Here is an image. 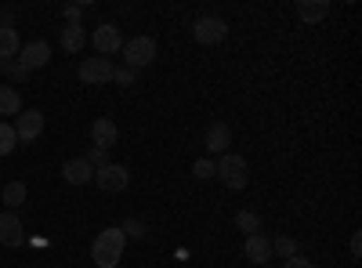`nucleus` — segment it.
I'll return each mask as SVG.
<instances>
[{"label": "nucleus", "instance_id": "nucleus-3", "mask_svg": "<svg viewBox=\"0 0 362 268\" xmlns=\"http://www.w3.org/2000/svg\"><path fill=\"white\" fill-rule=\"evenodd\" d=\"M225 37H228V22L218 15H199L192 22V40L199 47H218V44H225Z\"/></svg>", "mask_w": 362, "mask_h": 268}, {"label": "nucleus", "instance_id": "nucleus-23", "mask_svg": "<svg viewBox=\"0 0 362 268\" xmlns=\"http://www.w3.org/2000/svg\"><path fill=\"white\" fill-rule=\"evenodd\" d=\"M119 232H124V235H131V240H145V221H138V218H127L124 225H119Z\"/></svg>", "mask_w": 362, "mask_h": 268}, {"label": "nucleus", "instance_id": "nucleus-13", "mask_svg": "<svg viewBox=\"0 0 362 268\" xmlns=\"http://www.w3.org/2000/svg\"><path fill=\"white\" fill-rule=\"evenodd\" d=\"M62 177L69 185H87V182H95V167H90L83 156H76V160H66L62 163Z\"/></svg>", "mask_w": 362, "mask_h": 268}, {"label": "nucleus", "instance_id": "nucleus-1", "mask_svg": "<svg viewBox=\"0 0 362 268\" xmlns=\"http://www.w3.org/2000/svg\"><path fill=\"white\" fill-rule=\"evenodd\" d=\"M124 243H127V235L119 232V228L98 232L95 243H90V261H95L98 268H116L119 257H124Z\"/></svg>", "mask_w": 362, "mask_h": 268}, {"label": "nucleus", "instance_id": "nucleus-5", "mask_svg": "<svg viewBox=\"0 0 362 268\" xmlns=\"http://www.w3.org/2000/svg\"><path fill=\"white\" fill-rule=\"evenodd\" d=\"M95 185L102 192H124L131 185V170L124 163H105V167L95 170Z\"/></svg>", "mask_w": 362, "mask_h": 268}, {"label": "nucleus", "instance_id": "nucleus-8", "mask_svg": "<svg viewBox=\"0 0 362 268\" xmlns=\"http://www.w3.org/2000/svg\"><path fill=\"white\" fill-rule=\"evenodd\" d=\"M15 138L18 141H37L40 134H44V112L40 109H22L18 116H15Z\"/></svg>", "mask_w": 362, "mask_h": 268}, {"label": "nucleus", "instance_id": "nucleus-19", "mask_svg": "<svg viewBox=\"0 0 362 268\" xmlns=\"http://www.w3.org/2000/svg\"><path fill=\"white\" fill-rule=\"evenodd\" d=\"M0 199H4L8 211H18V206L25 203V185H22V182H8L4 192H0Z\"/></svg>", "mask_w": 362, "mask_h": 268}, {"label": "nucleus", "instance_id": "nucleus-29", "mask_svg": "<svg viewBox=\"0 0 362 268\" xmlns=\"http://www.w3.org/2000/svg\"><path fill=\"white\" fill-rule=\"evenodd\" d=\"M283 268H315V264H312L308 257H300V254H297V257H290V261H283Z\"/></svg>", "mask_w": 362, "mask_h": 268}, {"label": "nucleus", "instance_id": "nucleus-25", "mask_svg": "<svg viewBox=\"0 0 362 268\" xmlns=\"http://www.w3.org/2000/svg\"><path fill=\"white\" fill-rule=\"evenodd\" d=\"M192 174H196V182L214 177V160H196V163H192Z\"/></svg>", "mask_w": 362, "mask_h": 268}, {"label": "nucleus", "instance_id": "nucleus-22", "mask_svg": "<svg viewBox=\"0 0 362 268\" xmlns=\"http://www.w3.org/2000/svg\"><path fill=\"white\" fill-rule=\"evenodd\" d=\"M15 145H18L15 127H11V124H0V156H11V153H15Z\"/></svg>", "mask_w": 362, "mask_h": 268}, {"label": "nucleus", "instance_id": "nucleus-9", "mask_svg": "<svg viewBox=\"0 0 362 268\" xmlns=\"http://www.w3.org/2000/svg\"><path fill=\"white\" fill-rule=\"evenodd\" d=\"M90 44H95V51L102 54V58H112L119 47H124V37H119V25H112V22H102L95 33H90Z\"/></svg>", "mask_w": 362, "mask_h": 268}, {"label": "nucleus", "instance_id": "nucleus-15", "mask_svg": "<svg viewBox=\"0 0 362 268\" xmlns=\"http://www.w3.org/2000/svg\"><path fill=\"white\" fill-rule=\"evenodd\" d=\"M326 15H329L326 0H300V4H297V18L305 22V25H315V22H322Z\"/></svg>", "mask_w": 362, "mask_h": 268}, {"label": "nucleus", "instance_id": "nucleus-12", "mask_svg": "<svg viewBox=\"0 0 362 268\" xmlns=\"http://www.w3.org/2000/svg\"><path fill=\"white\" fill-rule=\"evenodd\" d=\"M116 138H119V131H116V124L109 120V116H98L95 124H90V141H95V148H109L116 145Z\"/></svg>", "mask_w": 362, "mask_h": 268}, {"label": "nucleus", "instance_id": "nucleus-16", "mask_svg": "<svg viewBox=\"0 0 362 268\" xmlns=\"http://www.w3.org/2000/svg\"><path fill=\"white\" fill-rule=\"evenodd\" d=\"M18 51H22L18 29L15 25H0V62H4V58H15Z\"/></svg>", "mask_w": 362, "mask_h": 268}, {"label": "nucleus", "instance_id": "nucleus-7", "mask_svg": "<svg viewBox=\"0 0 362 268\" xmlns=\"http://www.w3.org/2000/svg\"><path fill=\"white\" fill-rule=\"evenodd\" d=\"M15 62H18L25 73L44 69V66L51 62V44H47V40H29V44H22V51H18Z\"/></svg>", "mask_w": 362, "mask_h": 268}, {"label": "nucleus", "instance_id": "nucleus-14", "mask_svg": "<svg viewBox=\"0 0 362 268\" xmlns=\"http://www.w3.org/2000/svg\"><path fill=\"white\" fill-rule=\"evenodd\" d=\"M243 254H247V261H254V264H268V261H272V240H268L264 232H257V235H247Z\"/></svg>", "mask_w": 362, "mask_h": 268}, {"label": "nucleus", "instance_id": "nucleus-28", "mask_svg": "<svg viewBox=\"0 0 362 268\" xmlns=\"http://www.w3.org/2000/svg\"><path fill=\"white\" fill-rule=\"evenodd\" d=\"M83 11H87L83 4H69V8H66V25H80V18H83Z\"/></svg>", "mask_w": 362, "mask_h": 268}, {"label": "nucleus", "instance_id": "nucleus-21", "mask_svg": "<svg viewBox=\"0 0 362 268\" xmlns=\"http://www.w3.org/2000/svg\"><path fill=\"white\" fill-rule=\"evenodd\" d=\"M272 254H279L283 261L297 257V240H290V235H279V240H272Z\"/></svg>", "mask_w": 362, "mask_h": 268}, {"label": "nucleus", "instance_id": "nucleus-11", "mask_svg": "<svg viewBox=\"0 0 362 268\" xmlns=\"http://www.w3.org/2000/svg\"><path fill=\"white\" fill-rule=\"evenodd\" d=\"M203 145H206V153L225 156V153H228V145H232V131H228V124H221V120H218V124H210Z\"/></svg>", "mask_w": 362, "mask_h": 268}, {"label": "nucleus", "instance_id": "nucleus-26", "mask_svg": "<svg viewBox=\"0 0 362 268\" xmlns=\"http://www.w3.org/2000/svg\"><path fill=\"white\" fill-rule=\"evenodd\" d=\"M112 83H119V87H131V83H134V69H127V66H116V69H112Z\"/></svg>", "mask_w": 362, "mask_h": 268}, {"label": "nucleus", "instance_id": "nucleus-4", "mask_svg": "<svg viewBox=\"0 0 362 268\" xmlns=\"http://www.w3.org/2000/svg\"><path fill=\"white\" fill-rule=\"evenodd\" d=\"M119 54H124V66L127 69H145L156 62V40L153 37H134V40H124V47H119Z\"/></svg>", "mask_w": 362, "mask_h": 268}, {"label": "nucleus", "instance_id": "nucleus-30", "mask_svg": "<svg viewBox=\"0 0 362 268\" xmlns=\"http://www.w3.org/2000/svg\"><path fill=\"white\" fill-rule=\"evenodd\" d=\"M358 254H362V235L355 232V235H351V257H358Z\"/></svg>", "mask_w": 362, "mask_h": 268}, {"label": "nucleus", "instance_id": "nucleus-6", "mask_svg": "<svg viewBox=\"0 0 362 268\" xmlns=\"http://www.w3.org/2000/svg\"><path fill=\"white\" fill-rule=\"evenodd\" d=\"M112 62H109V58H83V62H80V69H76V76L83 80V83H90V87H102V83H112Z\"/></svg>", "mask_w": 362, "mask_h": 268}, {"label": "nucleus", "instance_id": "nucleus-17", "mask_svg": "<svg viewBox=\"0 0 362 268\" xmlns=\"http://www.w3.org/2000/svg\"><path fill=\"white\" fill-rule=\"evenodd\" d=\"M83 44H87L83 25H66V29H62V51H66V54H80Z\"/></svg>", "mask_w": 362, "mask_h": 268}, {"label": "nucleus", "instance_id": "nucleus-27", "mask_svg": "<svg viewBox=\"0 0 362 268\" xmlns=\"http://www.w3.org/2000/svg\"><path fill=\"white\" fill-rule=\"evenodd\" d=\"M83 160L98 170V167H105V163H109V153H105V148H95V145H90V153H87Z\"/></svg>", "mask_w": 362, "mask_h": 268}, {"label": "nucleus", "instance_id": "nucleus-24", "mask_svg": "<svg viewBox=\"0 0 362 268\" xmlns=\"http://www.w3.org/2000/svg\"><path fill=\"white\" fill-rule=\"evenodd\" d=\"M0 73H4V76H11V80H18V83L29 76V73H25L18 62H15V58H4V62H0Z\"/></svg>", "mask_w": 362, "mask_h": 268}, {"label": "nucleus", "instance_id": "nucleus-10", "mask_svg": "<svg viewBox=\"0 0 362 268\" xmlns=\"http://www.w3.org/2000/svg\"><path fill=\"white\" fill-rule=\"evenodd\" d=\"M0 243L4 247H22L25 243V228H22V218L15 211L0 214Z\"/></svg>", "mask_w": 362, "mask_h": 268}, {"label": "nucleus", "instance_id": "nucleus-18", "mask_svg": "<svg viewBox=\"0 0 362 268\" xmlns=\"http://www.w3.org/2000/svg\"><path fill=\"white\" fill-rule=\"evenodd\" d=\"M22 112V95L15 87H0V116H18Z\"/></svg>", "mask_w": 362, "mask_h": 268}, {"label": "nucleus", "instance_id": "nucleus-31", "mask_svg": "<svg viewBox=\"0 0 362 268\" xmlns=\"http://www.w3.org/2000/svg\"><path fill=\"white\" fill-rule=\"evenodd\" d=\"M261 268H272V264H261Z\"/></svg>", "mask_w": 362, "mask_h": 268}, {"label": "nucleus", "instance_id": "nucleus-2", "mask_svg": "<svg viewBox=\"0 0 362 268\" xmlns=\"http://www.w3.org/2000/svg\"><path fill=\"white\" fill-rule=\"evenodd\" d=\"M214 177H221L225 189L239 192V189H247V182H250V167H247V160H243V156L225 153V156H218V160H214Z\"/></svg>", "mask_w": 362, "mask_h": 268}, {"label": "nucleus", "instance_id": "nucleus-20", "mask_svg": "<svg viewBox=\"0 0 362 268\" xmlns=\"http://www.w3.org/2000/svg\"><path fill=\"white\" fill-rule=\"evenodd\" d=\"M235 228L247 232V235H257V232H261V218H257L254 211H239V214H235Z\"/></svg>", "mask_w": 362, "mask_h": 268}]
</instances>
